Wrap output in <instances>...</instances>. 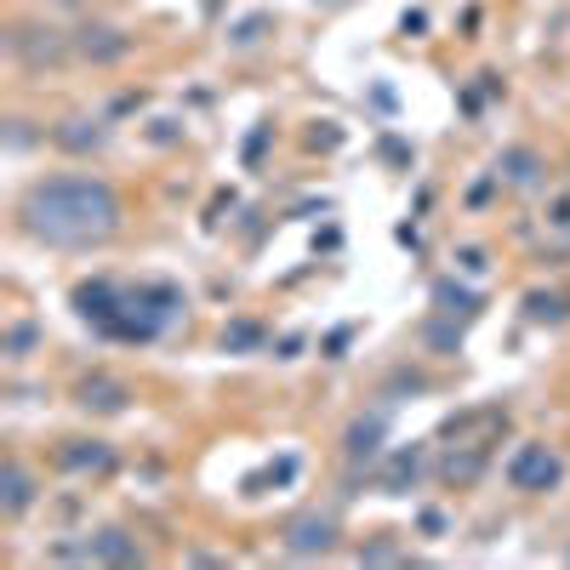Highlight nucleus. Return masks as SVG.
<instances>
[{
  "instance_id": "obj_1",
  "label": "nucleus",
  "mask_w": 570,
  "mask_h": 570,
  "mask_svg": "<svg viewBox=\"0 0 570 570\" xmlns=\"http://www.w3.org/2000/svg\"><path fill=\"white\" fill-rule=\"evenodd\" d=\"M23 234L63 252H91L120 234V195L104 177H40L23 206Z\"/></svg>"
},
{
  "instance_id": "obj_2",
  "label": "nucleus",
  "mask_w": 570,
  "mask_h": 570,
  "mask_svg": "<svg viewBox=\"0 0 570 570\" xmlns=\"http://www.w3.org/2000/svg\"><path fill=\"white\" fill-rule=\"evenodd\" d=\"M75 308L109 331V337L126 343H155L160 331L183 314V292L177 285H109V279H91L75 292Z\"/></svg>"
},
{
  "instance_id": "obj_3",
  "label": "nucleus",
  "mask_w": 570,
  "mask_h": 570,
  "mask_svg": "<svg viewBox=\"0 0 570 570\" xmlns=\"http://www.w3.org/2000/svg\"><path fill=\"white\" fill-rule=\"evenodd\" d=\"M564 480V456L553 445H519L508 456V485L513 491H525V497H542Z\"/></svg>"
},
{
  "instance_id": "obj_4",
  "label": "nucleus",
  "mask_w": 570,
  "mask_h": 570,
  "mask_svg": "<svg viewBox=\"0 0 570 570\" xmlns=\"http://www.w3.org/2000/svg\"><path fill=\"white\" fill-rule=\"evenodd\" d=\"M12 52H18L29 69H52V63H63V58H69V40H63L58 29L23 23V29H12Z\"/></svg>"
},
{
  "instance_id": "obj_5",
  "label": "nucleus",
  "mask_w": 570,
  "mask_h": 570,
  "mask_svg": "<svg viewBox=\"0 0 570 570\" xmlns=\"http://www.w3.org/2000/svg\"><path fill=\"white\" fill-rule=\"evenodd\" d=\"M285 548H292L297 559H314V553H331L337 548V519H325V513H303L285 525Z\"/></svg>"
},
{
  "instance_id": "obj_6",
  "label": "nucleus",
  "mask_w": 570,
  "mask_h": 570,
  "mask_svg": "<svg viewBox=\"0 0 570 570\" xmlns=\"http://www.w3.org/2000/svg\"><path fill=\"white\" fill-rule=\"evenodd\" d=\"M35 473L18 462V456H7V462H0V513H7V519H18V513H29L35 508Z\"/></svg>"
},
{
  "instance_id": "obj_7",
  "label": "nucleus",
  "mask_w": 570,
  "mask_h": 570,
  "mask_svg": "<svg viewBox=\"0 0 570 570\" xmlns=\"http://www.w3.org/2000/svg\"><path fill=\"white\" fill-rule=\"evenodd\" d=\"M75 46H80V58H91V63H120L131 52V40L120 29H109V23H86Z\"/></svg>"
},
{
  "instance_id": "obj_8",
  "label": "nucleus",
  "mask_w": 570,
  "mask_h": 570,
  "mask_svg": "<svg viewBox=\"0 0 570 570\" xmlns=\"http://www.w3.org/2000/svg\"><path fill=\"white\" fill-rule=\"evenodd\" d=\"M58 468H69V473H109L115 468V451L104 440H69L58 451Z\"/></svg>"
},
{
  "instance_id": "obj_9",
  "label": "nucleus",
  "mask_w": 570,
  "mask_h": 570,
  "mask_svg": "<svg viewBox=\"0 0 570 570\" xmlns=\"http://www.w3.org/2000/svg\"><path fill=\"white\" fill-rule=\"evenodd\" d=\"M86 553H91V559H104V564H137V559H142V548H137L126 531H98Z\"/></svg>"
},
{
  "instance_id": "obj_10",
  "label": "nucleus",
  "mask_w": 570,
  "mask_h": 570,
  "mask_svg": "<svg viewBox=\"0 0 570 570\" xmlns=\"http://www.w3.org/2000/svg\"><path fill=\"white\" fill-rule=\"evenodd\" d=\"M348 462H371L376 451H383V416H360L354 428H348Z\"/></svg>"
},
{
  "instance_id": "obj_11",
  "label": "nucleus",
  "mask_w": 570,
  "mask_h": 570,
  "mask_svg": "<svg viewBox=\"0 0 570 570\" xmlns=\"http://www.w3.org/2000/svg\"><path fill=\"white\" fill-rule=\"evenodd\" d=\"M126 389L120 383H109V376H91V383H80V405L86 411H126Z\"/></svg>"
},
{
  "instance_id": "obj_12",
  "label": "nucleus",
  "mask_w": 570,
  "mask_h": 570,
  "mask_svg": "<svg viewBox=\"0 0 570 570\" xmlns=\"http://www.w3.org/2000/svg\"><path fill=\"white\" fill-rule=\"evenodd\" d=\"M497 177H502V183H531V177H537V155H531V149H508V155L497 160Z\"/></svg>"
},
{
  "instance_id": "obj_13",
  "label": "nucleus",
  "mask_w": 570,
  "mask_h": 570,
  "mask_svg": "<svg viewBox=\"0 0 570 570\" xmlns=\"http://www.w3.org/2000/svg\"><path fill=\"white\" fill-rule=\"evenodd\" d=\"M58 142H63V149H98V142H104V131L91 126V120H69V126L58 131Z\"/></svg>"
},
{
  "instance_id": "obj_14",
  "label": "nucleus",
  "mask_w": 570,
  "mask_h": 570,
  "mask_svg": "<svg viewBox=\"0 0 570 570\" xmlns=\"http://www.w3.org/2000/svg\"><path fill=\"white\" fill-rule=\"evenodd\" d=\"M416 473H422V451H400L394 468H389V491H400L405 480H416Z\"/></svg>"
},
{
  "instance_id": "obj_15",
  "label": "nucleus",
  "mask_w": 570,
  "mask_h": 570,
  "mask_svg": "<svg viewBox=\"0 0 570 570\" xmlns=\"http://www.w3.org/2000/svg\"><path fill=\"white\" fill-rule=\"evenodd\" d=\"M525 308H531V320H559V314H564V303H559V297H542V292H531Z\"/></svg>"
},
{
  "instance_id": "obj_16",
  "label": "nucleus",
  "mask_w": 570,
  "mask_h": 570,
  "mask_svg": "<svg viewBox=\"0 0 570 570\" xmlns=\"http://www.w3.org/2000/svg\"><path fill=\"white\" fill-rule=\"evenodd\" d=\"M434 297H440V303H445L451 314H456V308H462V314H473V297H468V292H456V285H451V279L440 285V292H434Z\"/></svg>"
},
{
  "instance_id": "obj_17",
  "label": "nucleus",
  "mask_w": 570,
  "mask_h": 570,
  "mask_svg": "<svg viewBox=\"0 0 570 570\" xmlns=\"http://www.w3.org/2000/svg\"><path fill=\"white\" fill-rule=\"evenodd\" d=\"M223 343H228V348H252V343H257V325H234Z\"/></svg>"
},
{
  "instance_id": "obj_18",
  "label": "nucleus",
  "mask_w": 570,
  "mask_h": 570,
  "mask_svg": "<svg viewBox=\"0 0 570 570\" xmlns=\"http://www.w3.org/2000/svg\"><path fill=\"white\" fill-rule=\"evenodd\" d=\"M29 343H35V331H29V325H18V331H12V337H7V348H12V360H18V354H23Z\"/></svg>"
}]
</instances>
